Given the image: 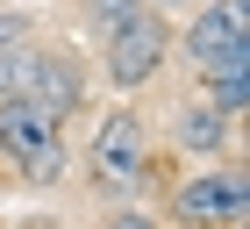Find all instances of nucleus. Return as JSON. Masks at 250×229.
<instances>
[{"mask_svg": "<svg viewBox=\"0 0 250 229\" xmlns=\"http://www.w3.org/2000/svg\"><path fill=\"white\" fill-rule=\"evenodd\" d=\"M107 229H157V222H150V215H136V208H129V215H115Z\"/></svg>", "mask_w": 250, "mask_h": 229, "instance_id": "obj_12", "label": "nucleus"}, {"mask_svg": "<svg viewBox=\"0 0 250 229\" xmlns=\"http://www.w3.org/2000/svg\"><path fill=\"white\" fill-rule=\"evenodd\" d=\"M157 7H186V0H157Z\"/></svg>", "mask_w": 250, "mask_h": 229, "instance_id": "obj_13", "label": "nucleus"}, {"mask_svg": "<svg viewBox=\"0 0 250 229\" xmlns=\"http://www.w3.org/2000/svg\"><path fill=\"white\" fill-rule=\"evenodd\" d=\"M165 50H172V29H165V15H129L107 36V79H115L122 93H136L143 79H157V65H165Z\"/></svg>", "mask_w": 250, "mask_h": 229, "instance_id": "obj_5", "label": "nucleus"}, {"mask_svg": "<svg viewBox=\"0 0 250 229\" xmlns=\"http://www.w3.org/2000/svg\"><path fill=\"white\" fill-rule=\"evenodd\" d=\"M172 215H179L186 229H243V222H250V179L229 172V165L193 172V179H179Z\"/></svg>", "mask_w": 250, "mask_h": 229, "instance_id": "obj_2", "label": "nucleus"}, {"mask_svg": "<svg viewBox=\"0 0 250 229\" xmlns=\"http://www.w3.org/2000/svg\"><path fill=\"white\" fill-rule=\"evenodd\" d=\"M21 93L36 100L43 114H72L79 108V72H72V57H58V50H29V79H21Z\"/></svg>", "mask_w": 250, "mask_h": 229, "instance_id": "obj_6", "label": "nucleus"}, {"mask_svg": "<svg viewBox=\"0 0 250 229\" xmlns=\"http://www.w3.org/2000/svg\"><path fill=\"white\" fill-rule=\"evenodd\" d=\"M86 165H93V179H100L107 193H129L136 179H143V165H150V136H143V114H129V108L100 114L93 143H86Z\"/></svg>", "mask_w": 250, "mask_h": 229, "instance_id": "obj_3", "label": "nucleus"}, {"mask_svg": "<svg viewBox=\"0 0 250 229\" xmlns=\"http://www.w3.org/2000/svg\"><path fill=\"white\" fill-rule=\"evenodd\" d=\"M200 86H208V108H222V114H229V122H236V114H243L250 108V65H236V72H214V79H200Z\"/></svg>", "mask_w": 250, "mask_h": 229, "instance_id": "obj_8", "label": "nucleus"}, {"mask_svg": "<svg viewBox=\"0 0 250 229\" xmlns=\"http://www.w3.org/2000/svg\"><path fill=\"white\" fill-rule=\"evenodd\" d=\"M186 50H193V65H200V79L250 65V7L243 0H208V7L193 15V29H186Z\"/></svg>", "mask_w": 250, "mask_h": 229, "instance_id": "obj_4", "label": "nucleus"}, {"mask_svg": "<svg viewBox=\"0 0 250 229\" xmlns=\"http://www.w3.org/2000/svg\"><path fill=\"white\" fill-rule=\"evenodd\" d=\"M21 79H29V50H7V57H0V100L21 93Z\"/></svg>", "mask_w": 250, "mask_h": 229, "instance_id": "obj_10", "label": "nucleus"}, {"mask_svg": "<svg viewBox=\"0 0 250 229\" xmlns=\"http://www.w3.org/2000/svg\"><path fill=\"white\" fill-rule=\"evenodd\" d=\"M129 15H143V0H86V22H93L100 36H115Z\"/></svg>", "mask_w": 250, "mask_h": 229, "instance_id": "obj_9", "label": "nucleus"}, {"mask_svg": "<svg viewBox=\"0 0 250 229\" xmlns=\"http://www.w3.org/2000/svg\"><path fill=\"white\" fill-rule=\"evenodd\" d=\"M7 50H29V15H0V57Z\"/></svg>", "mask_w": 250, "mask_h": 229, "instance_id": "obj_11", "label": "nucleus"}, {"mask_svg": "<svg viewBox=\"0 0 250 229\" xmlns=\"http://www.w3.org/2000/svg\"><path fill=\"white\" fill-rule=\"evenodd\" d=\"M0 158H15L29 179H58L64 172V122L43 114L29 93L0 100Z\"/></svg>", "mask_w": 250, "mask_h": 229, "instance_id": "obj_1", "label": "nucleus"}, {"mask_svg": "<svg viewBox=\"0 0 250 229\" xmlns=\"http://www.w3.org/2000/svg\"><path fill=\"white\" fill-rule=\"evenodd\" d=\"M179 143H186V151H200V158H214L222 143H229V114H222V108H208V100L179 108Z\"/></svg>", "mask_w": 250, "mask_h": 229, "instance_id": "obj_7", "label": "nucleus"}]
</instances>
